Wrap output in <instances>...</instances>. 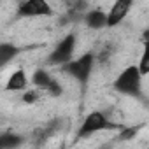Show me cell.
<instances>
[{"instance_id":"6da1fadb","label":"cell","mask_w":149,"mask_h":149,"mask_svg":"<svg viewBox=\"0 0 149 149\" xmlns=\"http://www.w3.org/2000/svg\"><path fill=\"white\" fill-rule=\"evenodd\" d=\"M95 61H97L95 53L88 51V53H84V54H81V56H77V58H72L68 63H65V65L60 67V68H61L63 74L74 77L77 83L86 84V83L90 81V77H91Z\"/></svg>"},{"instance_id":"7a4b0ae2","label":"cell","mask_w":149,"mask_h":149,"mask_svg":"<svg viewBox=\"0 0 149 149\" xmlns=\"http://www.w3.org/2000/svg\"><path fill=\"white\" fill-rule=\"evenodd\" d=\"M116 128H123L116 123H112L105 112L102 111H91L81 123L79 130H77V139H86V137H91L98 132H104V130H116Z\"/></svg>"},{"instance_id":"3957f363","label":"cell","mask_w":149,"mask_h":149,"mask_svg":"<svg viewBox=\"0 0 149 149\" xmlns=\"http://www.w3.org/2000/svg\"><path fill=\"white\" fill-rule=\"evenodd\" d=\"M114 90L121 95L128 97H140L142 90V76L137 65H128L114 81Z\"/></svg>"},{"instance_id":"277c9868","label":"cell","mask_w":149,"mask_h":149,"mask_svg":"<svg viewBox=\"0 0 149 149\" xmlns=\"http://www.w3.org/2000/svg\"><path fill=\"white\" fill-rule=\"evenodd\" d=\"M76 44H77V37L76 33H67L56 46L54 49L49 53L47 56V65L51 67H63L65 63H68L74 56V51H76Z\"/></svg>"},{"instance_id":"5b68a950","label":"cell","mask_w":149,"mask_h":149,"mask_svg":"<svg viewBox=\"0 0 149 149\" xmlns=\"http://www.w3.org/2000/svg\"><path fill=\"white\" fill-rule=\"evenodd\" d=\"M49 14H53V9L46 0H28V2L19 4L18 7V16L21 18H39Z\"/></svg>"},{"instance_id":"8992f818","label":"cell","mask_w":149,"mask_h":149,"mask_svg":"<svg viewBox=\"0 0 149 149\" xmlns=\"http://www.w3.org/2000/svg\"><path fill=\"white\" fill-rule=\"evenodd\" d=\"M133 2L132 0H118L112 4V7L107 13V28H114L118 26L128 14V11L132 9Z\"/></svg>"},{"instance_id":"52a82bcc","label":"cell","mask_w":149,"mask_h":149,"mask_svg":"<svg viewBox=\"0 0 149 149\" xmlns=\"http://www.w3.org/2000/svg\"><path fill=\"white\" fill-rule=\"evenodd\" d=\"M6 90L7 91H25V90H28V76L23 68L14 70L9 76V79L6 83Z\"/></svg>"},{"instance_id":"ba28073f","label":"cell","mask_w":149,"mask_h":149,"mask_svg":"<svg viewBox=\"0 0 149 149\" xmlns=\"http://www.w3.org/2000/svg\"><path fill=\"white\" fill-rule=\"evenodd\" d=\"M23 49L13 42H0V68L7 67Z\"/></svg>"},{"instance_id":"9c48e42d","label":"cell","mask_w":149,"mask_h":149,"mask_svg":"<svg viewBox=\"0 0 149 149\" xmlns=\"http://www.w3.org/2000/svg\"><path fill=\"white\" fill-rule=\"evenodd\" d=\"M84 23L88 28H93V30L105 28L107 26V13H104L100 9H93L84 14Z\"/></svg>"},{"instance_id":"30bf717a","label":"cell","mask_w":149,"mask_h":149,"mask_svg":"<svg viewBox=\"0 0 149 149\" xmlns=\"http://www.w3.org/2000/svg\"><path fill=\"white\" fill-rule=\"evenodd\" d=\"M53 76L47 72V70H44V68H37L33 74H32V84L35 86V90H39V91H46L47 88H49V84L53 83Z\"/></svg>"},{"instance_id":"8fae6325","label":"cell","mask_w":149,"mask_h":149,"mask_svg":"<svg viewBox=\"0 0 149 149\" xmlns=\"http://www.w3.org/2000/svg\"><path fill=\"white\" fill-rule=\"evenodd\" d=\"M23 144V137L14 132L0 133V149H16Z\"/></svg>"},{"instance_id":"7c38bea8","label":"cell","mask_w":149,"mask_h":149,"mask_svg":"<svg viewBox=\"0 0 149 149\" xmlns=\"http://www.w3.org/2000/svg\"><path fill=\"white\" fill-rule=\"evenodd\" d=\"M40 98V91L39 90H25L23 91V102L25 104H33V102H37Z\"/></svg>"},{"instance_id":"4fadbf2b","label":"cell","mask_w":149,"mask_h":149,"mask_svg":"<svg viewBox=\"0 0 149 149\" xmlns=\"http://www.w3.org/2000/svg\"><path fill=\"white\" fill-rule=\"evenodd\" d=\"M139 132V126H128V128H121L119 132V140H130L137 135Z\"/></svg>"},{"instance_id":"5bb4252c","label":"cell","mask_w":149,"mask_h":149,"mask_svg":"<svg viewBox=\"0 0 149 149\" xmlns=\"http://www.w3.org/2000/svg\"><path fill=\"white\" fill-rule=\"evenodd\" d=\"M46 93L51 95V97H60V95L63 93V88H61V84H60L56 79H53V83L49 84V88L46 90Z\"/></svg>"},{"instance_id":"9a60e30c","label":"cell","mask_w":149,"mask_h":149,"mask_svg":"<svg viewBox=\"0 0 149 149\" xmlns=\"http://www.w3.org/2000/svg\"><path fill=\"white\" fill-rule=\"evenodd\" d=\"M137 68H139V72H140V76H142V77H144L146 74L149 72V58H147V54H146V53L142 54L140 65H137Z\"/></svg>"},{"instance_id":"2e32d148","label":"cell","mask_w":149,"mask_h":149,"mask_svg":"<svg viewBox=\"0 0 149 149\" xmlns=\"http://www.w3.org/2000/svg\"><path fill=\"white\" fill-rule=\"evenodd\" d=\"M61 149H63V147H61Z\"/></svg>"}]
</instances>
